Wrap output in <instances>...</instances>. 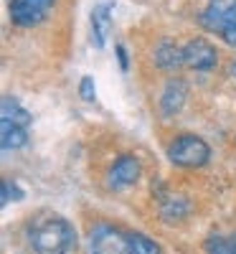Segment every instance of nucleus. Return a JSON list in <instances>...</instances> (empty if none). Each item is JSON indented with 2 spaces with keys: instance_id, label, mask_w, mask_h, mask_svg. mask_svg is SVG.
<instances>
[{
  "instance_id": "f257e3e1",
  "label": "nucleus",
  "mask_w": 236,
  "mask_h": 254,
  "mask_svg": "<svg viewBox=\"0 0 236 254\" xmlns=\"http://www.w3.org/2000/svg\"><path fill=\"white\" fill-rule=\"evenodd\" d=\"M26 239L36 254H71L76 247V229L54 211H38L26 226Z\"/></svg>"
},
{
  "instance_id": "f03ea898",
  "label": "nucleus",
  "mask_w": 236,
  "mask_h": 254,
  "mask_svg": "<svg viewBox=\"0 0 236 254\" xmlns=\"http://www.w3.org/2000/svg\"><path fill=\"white\" fill-rule=\"evenodd\" d=\"M201 26L219 33L229 46H236V0H211L201 10Z\"/></svg>"
},
{
  "instance_id": "7ed1b4c3",
  "label": "nucleus",
  "mask_w": 236,
  "mask_h": 254,
  "mask_svg": "<svg viewBox=\"0 0 236 254\" xmlns=\"http://www.w3.org/2000/svg\"><path fill=\"white\" fill-rule=\"evenodd\" d=\"M168 160L178 168H201L211 160V147L198 135H178L168 145Z\"/></svg>"
},
{
  "instance_id": "20e7f679",
  "label": "nucleus",
  "mask_w": 236,
  "mask_h": 254,
  "mask_svg": "<svg viewBox=\"0 0 236 254\" xmlns=\"http://www.w3.org/2000/svg\"><path fill=\"white\" fill-rule=\"evenodd\" d=\"M87 252L89 254H132L130 231H122L112 224H97L89 229Z\"/></svg>"
},
{
  "instance_id": "39448f33",
  "label": "nucleus",
  "mask_w": 236,
  "mask_h": 254,
  "mask_svg": "<svg viewBox=\"0 0 236 254\" xmlns=\"http://www.w3.org/2000/svg\"><path fill=\"white\" fill-rule=\"evenodd\" d=\"M54 0H10V20L20 28L38 26L51 10Z\"/></svg>"
},
{
  "instance_id": "423d86ee",
  "label": "nucleus",
  "mask_w": 236,
  "mask_h": 254,
  "mask_svg": "<svg viewBox=\"0 0 236 254\" xmlns=\"http://www.w3.org/2000/svg\"><path fill=\"white\" fill-rule=\"evenodd\" d=\"M140 173H142V165L135 155H119L110 165V171H107V183H110V188H115V190L130 188L140 181Z\"/></svg>"
},
{
  "instance_id": "0eeeda50",
  "label": "nucleus",
  "mask_w": 236,
  "mask_h": 254,
  "mask_svg": "<svg viewBox=\"0 0 236 254\" xmlns=\"http://www.w3.org/2000/svg\"><path fill=\"white\" fill-rule=\"evenodd\" d=\"M216 61H219L216 49L203 38H193L183 46V64L190 69H196V71H211L216 66Z\"/></svg>"
},
{
  "instance_id": "6e6552de",
  "label": "nucleus",
  "mask_w": 236,
  "mask_h": 254,
  "mask_svg": "<svg viewBox=\"0 0 236 254\" xmlns=\"http://www.w3.org/2000/svg\"><path fill=\"white\" fill-rule=\"evenodd\" d=\"M112 10H115L112 0H107V3H97L92 8V44L97 49H104L107 38H110V31H112Z\"/></svg>"
},
{
  "instance_id": "1a4fd4ad",
  "label": "nucleus",
  "mask_w": 236,
  "mask_h": 254,
  "mask_svg": "<svg viewBox=\"0 0 236 254\" xmlns=\"http://www.w3.org/2000/svg\"><path fill=\"white\" fill-rule=\"evenodd\" d=\"M185 94H188V87H185V81L183 79H170L165 84V92L160 97V110L163 115H176L180 107H183V102H185Z\"/></svg>"
},
{
  "instance_id": "9d476101",
  "label": "nucleus",
  "mask_w": 236,
  "mask_h": 254,
  "mask_svg": "<svg viewBox=\"0 0 236 254\" xmlns=\"http://www.w3.org/2000/svg\"><path fill=\"white\" fill-rule=\"evenodd\" d=\"M0 120L10 122V125H18V127H28L33 117L15 97H3V104H0Z\"/></svg>"
},
{
  "instance_id": "9b49d317",
  "label": "nucleus",
  "mask_w": 236,
  "mask_h": 254,
  "mask_svg": "<svg viewBox=\"0 0 236 254\" xmlns=\"http://www.w3.org/2000/svg\"><path fill=\"white\" fill-rule=\"evenodd\" d=\"M155 64L165 71H173V69L183 66V49L176 46L173 41H163L155 49Z\"/></svg>"
},
{
  "instance_id": "f8f14e48",
  "label": "nucleus",
  "mask_w": 236,
  "mask_h": 254,
  "mask_svg": "<svg viewBox=\"0 0 236 254\" xmlns=\"http://www.w3.org/2000/svg\"><path fill=\"white\" fill-rule=\"evenodd\" d=\"M28 142V127H18L0 120V145L3 150H18Z\"/></svg>"
},
{
  "instance_id": "ddd939ff",
  "label": "nucleus",
  "mask_w": 236,
  "mask_h": 254,
  "mask_svg": "<svg viewBox=\"0 0 236 254\" xmlns=\"http://www.w3.org/2000/svg\"><path fill=\"white\" fill-rule=\"evenodd\" d=\"M203 252H206V254H236V237L213 234V237L206 239Z\"/></svg>"
},
{
  "instance_id": "4468645a",
  "label": "nucleus",
  "mask_w": 236,
  "mask_h": 254,
  "mask_svg": "<svg viewBox=\"0 0 236 254\" xmlns=\"http://www.w3.org/2000/svg\"><path fill=\"white\" fill-rule=\"evenodd\" d=\"M130 249L132 254H163L160 247L142 231H130Z\"/></svg>"
},
{
  "instance_id": "2eb2a0df",
  "label": "nucleus",
  "mask_w": 236,
  "mask_h": 254,
  "mask_svg": "<svg viewBox=\"0 0 236 254\" xmlns=\"http://www.w3.org/2000/svg\"><path fill=\"white\" fill-rule=\"evenodd\" d=\"M23 188H20L15 181H10V178H5L3 183H0V201H3V206H8L10 201L15 203V201H23Z\"/></svg>"
},
{
  "instance_id": "dca6fc26",
  "label": "nucleus",
  "mask_w": 236,
  "mask_h": 254,
  "mask_svg": "<svg viewBox=\"0 0 236 254\" xmlns=\"http://www.w3.org/2000/svg\"><path fill=\"white\" fill-rule=\"evenodd\" d=\"M79 94H81L84 102H94V99H97V87H94V79H92V76H81Z\"/></svg>"
},
{
  "instance_id": "f3484780",
  "label": "nucleus",
  "mask_w": 236,
  "mask_h": 254,
  "mask_svg": "<svg viewBox=\"0 0 236 254\" xmlns=\"http://www.w3.org/2000/svg\"><path fill=\"white\" fill-rule=\"evenodd\" d=\"M117 59H119V66H122V71L130 69V59H127V51H124V46H122V44H117Z\"/></svg>"
},
{
  "instance_id": "a211bd4d",
  "label": "nucleus",
  "mask_w": 236,
  "mask_h": 254,
  "mask_svg": "<svg viewBox=\"0 0 236 254\" xmlns=\"http://www.w3.org/2000/svg\"><path fill=\"white\" fill-rule=\"evenodd\" d=\"M234 74H236V64H234Z\"/></svg>"
}]
</instances>
